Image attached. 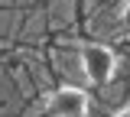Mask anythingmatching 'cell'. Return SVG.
<instances>
[{
  "label": "cell",
  "mask_w": 130,
  "mask_h": 117,
  "mask_svg": "<svg viewBox=\"0 0 130 117\" xmlns=\"http://www.w3.org/2000/svg\"><path fill=\"white\" fill-rule=\"evenodd\" d=\"M81 68H85L88 81L104 85V81H111L114 68H117V59H114V52L104 49V46H85V49H81Z\"/></svg>",
  "instance_id": "1"
},
{
  "label": "cell",
  "mask_w": 130,
  "mask_h": 117,
  "mask_svg": "<svg viewBox=\"0 0 130 117\" xmlns=\"http://www.w3.org/2000/svg\"><path fill=\"white\" fill-rule=\"evenodd\" d=\"M46 107H49V117H85L88 114V94L81 88H59Z\"/></svg>",
  "instance_id": "2"
},
{
  "label": "cell",
  "mask_w": 130,
  "mask_h": 117,
  "mask_svg": "<svg viewBox=\"0 0 130 117\" xmlns=\"http://www.w3.org/2000/svg\"><path fill=\"white\" fill-rule=\"evenodd\" d=\"M120 20H124V26L130 29V0H127V7H124V13H120Z\"/></svg>",
  "instance_id": "3"
},
{
  "label": "cell",
  "mask_w": 130,
  "mask_h": 117,
  "mask_svg": "<svg viewBox=\"0 0 130 117\" xmlns=\"http://www.w3.org/2000/svg\"><path fill=\"white\" fill-rule=\"evenodd\" d=\"M117 117H130V107H127V111H120V114H117Z\"/></svg>",
  "instance_id": "4"
}]
</instances>
